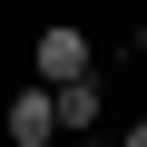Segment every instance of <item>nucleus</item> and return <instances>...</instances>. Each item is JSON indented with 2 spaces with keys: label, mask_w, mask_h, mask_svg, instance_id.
<instances>
[{
  "label": "nucleus",
  "mask_w": 147,
  "mask_h": 147,
  "mask_svg": "<svg viewBox=\"0 0 147 147\" xmlns=\"http://www.w3.org/2000/svg\"><path fill=\"white\" fill-rule=\"evenodd\" d=\"M79 79H98V69H88V30L79 20H49L30 39V88H79Z\"/></svg>",
  "instance_id": "1"
},
{
  "label": "nucleus",
  "mask_w": 147,
  "mask_h": 147,
  "mask_svg": "<svg viewBox=\"0 0 147 147\" xmlns=\"http://www.w3.org/2000/svg\"><path fill=\"white\" fill-rule=\"evenodd\" d=\"M10 147H59V108H49V88H20V98H10Z\"/></svg>",
  "instance_id": "2"
},
{
  "label": "nucleus",
  "mask_w": 147,
  "mask_h": 147,
  "mask_svg": "<svg viewBox=\"0 0 147 147\" xmlns=\"http://www.w3.org/2000/svg\"><path fill=\"white\" fill-rule=\"evenodd\" d=\"M49 108H59V137H98V108H108V88H98V79H79V88H49Z\"/></svg>",
  "instance_id": "3"
},
{
  "label": "nucleus",
  "mask_w": 147,
  "mask_h": 147,
  "mask_svg": "<svg viewBox=\"0 0 147 147\" xmlns=\"http://www.w3.org/2000/svg\"><path fill=\"white\" fill-rule=\"evenodd\" d=\"M118 147H147V118H137V127H127V137H118Z\"/></svg>",
  "instance_id": "4"
},
{
  "label": "nucleus",
  "mask_w": 147,
  "mask_h": 147,
  "mask_svg": "<svg viewBox=\"0 0 147 147\" xmlns=\"http://www.w3.org/2000/svg\"><path fill=\"white\" fill-rule=\"evenodd\" d=\"M69 147H118V137H69Z\"/></svg>",
  "instance_id": "5"
}]
</instances>
